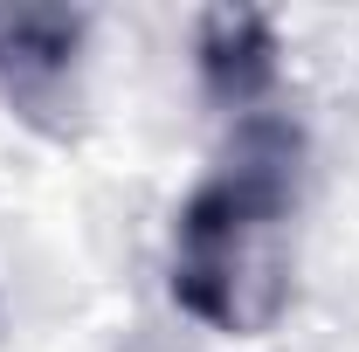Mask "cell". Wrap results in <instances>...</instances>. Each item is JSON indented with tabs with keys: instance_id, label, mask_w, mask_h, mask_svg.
<instances>
[{
	"instance_id": "3957f363",
	"label": "cell",
	"mask_w": 359,
	"mask_h": 352,
	"mask_svg": "<svg viewBox=\"0 0 359 352\" xmlns=\"http://www.w3.org/2000/svg\"><path fill=\"white\" fill-rule=\"evenodd\" d=\"M83 48V14H55V7H21L0 14V83L14 104H42L69 83Z\"/></svg>"
},
{
	"instance_id": "6da1fadb",
	"label": "cell",
	"mask_w": 359,
	"mask_h": 352,
	"mask_svg": "<svg viewBox=\"0 0 359 352\" xmlns=\"http://www.w3.org/2000/svg\"><path fill=\"white\" fill-rule=\"evenodd\" d=\"M304 138L283 118H242L228 159L194 187L173 228V304L208 332L256 339L290 304V208Z\"/></svg>"
},
{
	"instance_id": "7a4b0ae2",
	"label": "cell",
	"mask_w": 359,
	"mask_h": 352,
	"mask_svg": "<svg viewBox=\"0 0 359 352\" xmlns=\"http://www.w3.org/2000/svg\"><path fill=\"white\" fill-rule=\"evenodd\" d=\"M276 55H283L276 28L256 7H215L201 21V83L215 104H235V111L263 104L276 90Z\"/></svg>"
}]
</instances>
